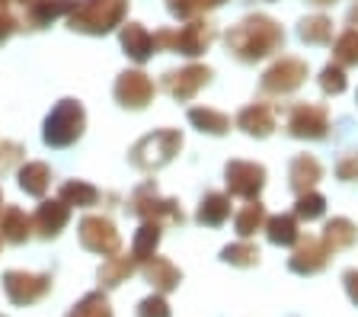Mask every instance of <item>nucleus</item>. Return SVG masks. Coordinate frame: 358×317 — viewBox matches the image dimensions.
<instances>
[{
	"mask_svg": "<svg viewBox=\"0 0 358 317\" xmlns=\"http://www.w3.org/2000/svg\"><path fill=\"white\" fill-rule=\"evenodd\" d=\"M323 263H327V247L320 241H313V237H307L298 247V253L291 257V269L294 272H317L323 269Z\"/></svg>",
	"mask_w": 358,
	"mask_h": 317,
	"instance_id": "nucleus-1",
	"label": "nucleus"
},
{
	"mask_svg": "<svg viewBox=\"0 0 358 317\" xmlns=\"http://www.w3.org/2000/svg\"><path fill=\"white\" fill-rule=\"evenodd\" d=\"M355 241V231H352L349 221H333V225L327 227V244L329 247H349V244Z\"/></svg>",
	"mask_w": 358,
	"mask_h": 317,
	"instance_id": "nucleus-2",
	"label": "nucleus"
},
{
	"mask_svg": "<svg viewBox=\"0 0 358 317\" xmlns=\"http://www.w3.org/2000/svg\"><path fill=\"white\" fill-rule=\"evenodd\" d=\"M268 237H272L275 244H291L294 237H298V227H294L291 218H272L268 221Z\"/></svg>",
	"mask_w": 358,
	"mask_h": 317,
	"instance_id": "nucleus-3",
	"label": "nucleus"
},
{
	"mask_svg": "<svg viewBox=\"0 0 358 317\" xmlns=\"http://www.w3.org/2000/svg\"><path fill=\"white\" fill-rule=\"evenodd\" d=\"M256 257H259V253H256V247H243V244H240V247H227V250H224V260H227V263H237V266L256 263Z\"/></svg>",
	"mask_w": 358,
	"mask_h": 317,
	"instance_id": "nucleus-4",
	"label": "nucleus"
},
{
	"mask_svg": "<svg viewBox=\"0 0 358 317\" xmlns=\"http://www.w3.org/2000/svg\"><path fill=\"white\" fill-rule=\"evenodd\" d=\"M259 221H262V209L259 205H250V209L237 218V231L240 234H253L256 227H259Z\"/></svg>",
	"mask_w": 358,
	"mask_h": 317,
	"instance_id": "nucleus-5",
	"label": "nucleus"
},
{
	"mask_svg": "<svg viewBox=\"0 0 358 317\" xmlns=\"http://www.w3.org/2000/svg\"><path fill=\"white\" fill-rule=\"evenodd\" d=\"M74 317H109V311H106V302H99V298H90L87 304H80V311H77Z\"/></svg>",
	"mask_w": 358,
	"mask_h": 317,
	"instance_id": "nucleus-6",
	"label": "nucleus"
},
{
	"mask_svg": "<svg viewBox=\"0 0 358 317\" xmlns=\"http://www.w3.org/2000/svg\"><path fill=\"white\" fill-rule=\"evenodd\" d=\"M141 317H170V311H166V304L160 298H148L141 304Z\"/></svg>",
	"mask_w": 358,
	"mask_h": 317,
	"instance_id": "nucleus-7",
	"label": "nucleus"
},
{
	"mask_svg": "<svg viewBox=\"0 0 358 317\" xmlns=\"http://www.w3.org/2000/svg\"><path fill=\"white\" fill-rule=\"evenodd\" d=\"M301 215H304V218H317V215H320L323 211V199H317V196H310V199H301Z\"/></svg>",
	"mask_w": 358,
	"mask_h": 317,
	"instance_id": "nucleus-8",
	"label": "nucleus"
},
{
	"mask_svg": "<svg viewBox=\"0 0 358 317\" xmlns=\"http://www.w3.org/2000/svg\"><path fill=\"white\" fill-rule=\"evenodd\" d=\"M345 288H349L352 302H358V272H355V269H352V272H345Z\"/></svg>",
	"mask_w": 358,
	"mask_h": 317,
	"instance_id": "nucleus-9",
	"label": "nucleus"
}]
</instances>
